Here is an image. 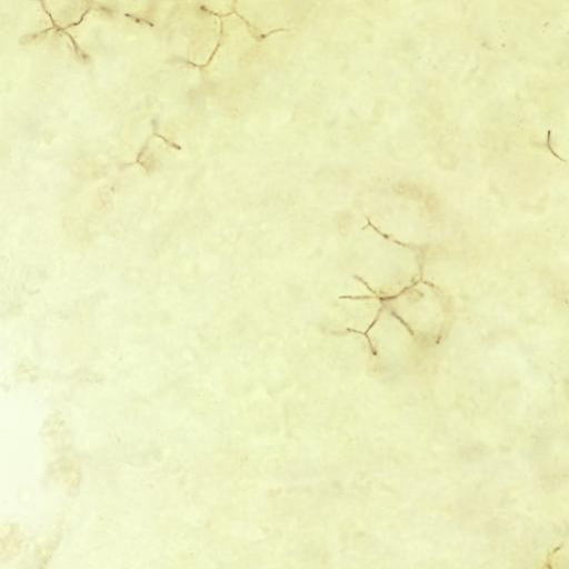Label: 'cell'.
Instances as JSON below:
<instances>
[{"mask_svg": "<svg viewBox=\"0 0 569 569\" xmlns=\"http://www.w3.org/2000/svg\"><path fill=\"white\" fill-rule=\"evenodd\" d=\"M56 29L66 31L79 23L93 7L92 0H41Z\"/></svg>", "mask_w": 569, "mask_h": 569, "instance_id": "cell-5", "label": "cell"}, {"mask_svg": "<svg viewBox=\"0 0 569 569\" xmlns=\"http://www.w3.org/2000/svg\"><path fill=\"white\" fill-rule=\"evenodd\" d=\"M259 39L234 12L222 17L217 49L203 68L211 81H226L247 69L258 53Z\"/></svg>", "mask_w": 569, "mask_h": 569, "instance_id": "cell-2", "label": "cell"}, {"mask_svg": "<svg viewBox=\"0 0 569 569\" xmlns=\"http://www.w3.org/2000/svg\"><path fill=\"white\" fill-rule=\"evenodd\" d=\"M233 12L262 40L290 29L298 4L297 0H236Z\"/></svg>", "mask_w": 569, "mask_h": 569, "instance_id": "cell-3", "label": "cell"}, {"mask_svg": "<svg viewBox=\"0 0 569 569\" xmlns=\"http://www.w3.org/2000/svg\"><path fill=\"white\" fill-rule=\"evenodd\" d=\"M179 2L187 1V0H178Z\"/></svg>", "mask_w": 569, "mask_h": 569, "instance_id": "cell-7", "label": "cell"}, {"mask_svg": "<svg viewBox=\"0 0 569 569\" xmlns=\"http://www.w3.org/2000/svg\"><path fill=\"white\" fill-rule=\"evenodd\" d=\"M158 29L172 58L203 69L219 43L222 17L182 1Z\"/></svg>", "mask_w": 569, "mask_h": 569, "instance_id": "cell-1", "label": "cell"}, {"mask_svg": "<svg viewBox=\"0 0 569 569\" xmlns=\"http://www.w3.org/2000/svg\"><path fill=\"white\" fill-rule=\"evenodd\" d=\"M178 3V0H92L94 8L156 29L163 23Z\"/></svg>", "mask_w": 569, "mask_h": 569, "instance_id": "cell-4", "label": "cell"}, {"mask_svg": "<svg viewBox=\"0 0 569 569\" xmlns=\"http://www.w3.org/2000/svg\"><path fill=\"white\" fill-rule=\"evenodd\" d=\"M234 1L236 0H187L186 2L194 3L220 17H224L233 12Z\"/></svg>", "mask_w": 569, "mask_h": 569, "instance_id": "cell-6", "label": "cell"}]
</instances>
